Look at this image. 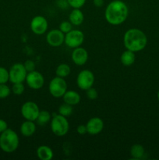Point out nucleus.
I'll list each match as a JSON object with an SVG mask.
<instances>
[{"label":"nucleus","mask_w":159,"mask_h":160,"mask_svg":"<svg viewBox=\"0 0 159 160\" xmlns=\"http://www.w3.org/2000/svg\"><path fill=\"white\" fill-rule=\"evenodd\" d=\"M129 15V9L124 2L114 0L107 6L104 12V17L108 23L114 26L124 23Z\"/></svg>","instance_id":"nucleus-1"},{"label":"nucleus","mask_w":159,"mask_h":160,"mask_svg":"<svg viewBox=\"0 0 159 160\" xmlns=\"http://www.w3.org/2000/svg\"><path fill=\"white\" fill-rule=\"evenodd\" d=\"M123 43L126 49L137 52L144 49L147 44V38L141 30L131 28L125 33Z\"/></svg>","instance_id":"nucleus-2"},{"label":"nucleus","mask_w":159,"mask_h":160,"mask_svg":"<svg viewBox=\"0 0 159 160\" xmlns=\"http://www.w3.org/2000/svg\"><path fill=\"white\" fill-rule=\"evenodd\" d=\"M20 140L17 133L12 129H7L0 135V148L3 152L11 153L18 148Z\"/></svg>","instance_id":"nucleus-3"},{"label":"nucleus","mask_w":159,"mask_h":160,"mask_svg":"<svg viewBox=\"0 0 159 160\" xmlns=\"http://www.w3.org/2000/svg\"><path fill=\"white\" fill-rule=\"evenodd\" d=\"M51 130L58 137L65 136L70 130V123L66 117L60 114L55 115L51 120Z\"/></svg>","instance_id":"nucleus-4"},{"label":"nucleus","mask_w":159,"mask_h":160,"mask_svg":"<svg viewBox=\"0 0 159 160\" xmlns=\"http://www.w3.org/2000/svg\"><path fill=\"white\" fill-rule=\"evenodd\" d=\"M50 94L55 98H61L67 91V83L65 79L60 77H55L50 81L48 85Z\"/></svg>","instance_id":"nucleus-5"},{"label":"nucleus","mask_w":159,"mask_h":160,"mask_svg":"<svg viewBox=\"0 0 159 160\" xmlns=\"http://www.w3.org/2000/svg\"><path fill=\"white\" fill-rule=\"evenodd\" d=\"M9 81L14 83H23L26 80L27 71L25 69L24 65L22 63H15L11 67L9 70Z\"/></svg>","instance_id":"nucleus-6"},{"label":"nucleus","mask_w":159,"mask_h":160,"mask_svg":"<svg viewBox=\"0 0 159 160\" xmlns=\"http://www.w3.org/2000/svg\"><path fill=\"white\" fill-rule=\"evenodd\" d=\"M84 41V34L80 30H72L70 32L65 34L64 43L71 48L81 46Z\"/></svg>","instance_id":"nucleus-7"},{"label":"nucleus","mask_w":159,"mask_h":160,"mask_svg":"<svg viewBox=\"0 0 159 160\" xmlns=\"http://www.w3.org/2000/svg\"><path fill=\"white\" fill-rule=\"evenodd\" d=\"M94 83V75L89 70H83L76 78V84L81 90L86 91L93 86Z\"/></svg>","instance_id":"nucleus-8"},{"label":"nucleus","mask_w":159,"mask_h":160,"mask_svg":"<svg viewBox=\"0 0 159 160\" xmlns=\"http://www.w3.org/2000/svg\"><path fill=\"white\" fill-rule=\"evenodd\" d=\"M21 114L23 118L26 120L36 121L40 109L38 106L34 102L28 101L23 103L21 106Z\"/></svg>","instance_id":"nucleus-9"},{"label":"nucleus","mask_w":159,"mask_h":160,"mask_svg":"<svg viewBox=\"0 0 159 160\" xmlns=\"http://www.w3.org/2000/svg\"><path fill=\"white\" fill-rule=\"evenodd\" d=\"M25 81L28 87L34 90L41 89L45 84V78L43 75L37 70L27 73Z\"/></svg>","instance_id":"nucleus-10"},{"label":"nucleus","mask_w":159,"mask_h":160,"mask_svg":"<svg viewBox=\"0 0 159 160\" xmlns=\"http://www.w3.org/2000/svg\"><path fill=\"white\" fill-rule=\"evenodd\" d=\"M31 29L34 34L41 35L45 34L48 28V23L46 18L42 16H36L31 21Z\"/></svg>","instance_id":"nucleus-11"},{"label":"nucleus","mask_w":159,"mask_h":160,"mask_svg":"<svg viewBox=\"0 0 159 160\" xmlns=\"http://www.w3.org/2000/svg\"><path fill=\"white\" fill-rule=\"evenodd\" d=\"M65 41V34L59 29H53L48 31L46 35V42L52 47L61 46Z\"/></svg>","instance_id":"nucleus-12"},{"label":"nucleus","mask_w":159,"mask_h":160,"mask_svg":"<svg viewBox=\"0 0 159 160\" xmlns=\"http://www.w3.org/2000/svg\"><path fill=\"white\" fill-rule=\"evenodd\" d=\"M87 134L90 135H97L104 129V122L99 117H92L86 124Z\"/></svg>","instance_id":"nucleus-13"},{"label":"nucleus","mask_w":159,"mask_h":160,"mask_svg":"<svg viewBox=\"0 0 159 160\" xmlns=\"http://www.w3.org/2000/svg\"><path fill=\"white\" fill-rule=\"evenodd\" d=\"M71 58L73 62L77 66H83L87 62L88 59V52L87 50L82 47H77L73 48Z\"/></svg>","instance_id":"nucleus-14"},{"label":"nucleus","mask_w":159,"mask_h":160,"mask_svg":"<svg viewBox=\"0 0 159 160\" xmlns=\"http://www.w3.org/2000/svg\"><path fill=\"white\" fill-rule=\"evenodd\" d=\"M62 98H63L64 102L73 106L79 104L80 102L81 97L78 92L70 90L65 92V93L62 96Z\"/></svg>","instance_id":"nucleus-15"},{"label":"nucleus","mask_w":159,"mask_h":160,"mask_svg":"<svg viewBox=\"0 0 159 160\" xmlns=\"http://www.w3.org/2000/svg\"><path fill=\"white\" fill-rule=\"evenodd\" d=\"M36 124L34 121L26 120L23 122L20 126V133L24 137H31L35 133Z\"/></svg>","instance_id":"nucleus-16"},{"label":"nucleus","mask_w":159,"mask_h":160,"mask_svg":"<svg viewBox=\"0 0 159 160\" xmlns=\"http://www.w3.org/2000/svg\"><path fill=\"white\" fill-rule=\"evenodd\" d=\"M84 20V16L80 9H73L69 16V21L73 26H80Z\"/></svg>","instance_id":"nucleus-17"},{"label":"nucleus","mask_w":159,"mask_h":160,"mask_svg":"<svg viewBox=\"0 0 159 160\" xmlns=\"http://www.w3.org/2000/svg\"><path fill=\"white\" fill-rule=\"evenodd\" d=\"M37 156L41 160H51L54 156V153L48 145H41L37 148Z\"/></svg>","instance_id":"nucleus-18"},{"label":"nucleus","mask_w":159,"mask_h":160,"mask_svg":"<svg viewBox=\"0 0 159 160\" xmlns=\"http://www.w3.org/2000/svg\"><path fill=\"white\" fill-rule=\"evenodd\" d=\"M136 60V55L135 52L130 50L126 49V51L122 53L120 56V61L122 64L125 67H130L135 62Z\"/></svg>","instance_id":"nucleus-19"},{"label":"nucleus","mask_w":159,"mask_h":160,"mask_svg":"<svg viewBox=\"0 0 159 160\" xmlns=\"http://www.w3.org/2000/svg\"><path fill=\"white\" fill-rule=\"evenodd\" d=\"M145 154V150L143 145L140 144H135L130 148L131 157L135 159H140Z\"/></svg>","instance_id":"nucleus-20"},{"label":"nucleus","mask_w":159,"mask_h":160,"mask_svg":"<svg viewBox=\"0 0 159 160\" xmlns=\"http://www.w3.org/2000/svg\"><path fill=\"white\" fill-rule=\"evenodd\" d=\"M51 120V113H50L48 111L40 110L38 116H37V120H36V122H37V123L38 125L44 126V125H46Z\"/></svg>","instance_id":"nucleus-21"},{"label":"nucleus","mask_w":159,"mask_h":160,"mask_svg":"<svg viewBox=\"0 0 159 160\" xmlns=\"http://www.w3.org/2000/svg\"><path fill=\"white\" fill-rule=\"evenodd\" d=\"M70 72H71L70 67L68 64L65 63H62L58 66L55 70L56 76L60 77V78H65L67 76H69L70 74Z\"/></svg>","instance_id":"nucleus-22"},{"label":"nucleus","mask_w":159,"mask_h":160,"mask_svg":"<svg viewBox=\"0 0 159 160\" xmlns=\"http://www.w3.org/2000/svg\"><path fill=\"white\" fill-rule=\"evenodd\" d=\"M73 112V106H71L70 104H67V103L64 102L63 104H62L59 107V114L63 116V117H70V116L72 115Z\"/></svg>","instance_id":"nucleus-23"},{"label":"nucleus","mask_w":159,"mask_h":160,"mask_svg":"<svg viewBox=\"0 0 159 160\" xmlns=\"http://www.w3.org/2000/svg\"><path fill=\"white\" fill-rule=\"evenodd\" d=\"M25 88L23 83H14L12 84V92L17 95H20L24 92Z\"/></svg>","instance_id":"nucleus-24"},{"label":"nucleus","mask_w":159,"mask_h":160,"mask_svg":"<svg viewBox=\"0 0 159 160\" xmlns=\"http://www.w3.org/2000/svg\"><path fill=\"white\" fill-rule=\"evenodd\" d=\"M9 81V71L6 68L0 67V84H6Z\"/></svg>","instance_id":"nucleus-25"},{"label":"nucleus","mask_w":159,"mask_h":160,"mask_svg":"<svg viewBox=\"0 0 159 160\" xmlns=\"http://www.w3.org/2000/svg\"><path fill=\"white\" fill-rule=\"evenodd\" d=\"M59 30H60L62 32H63L64 34H66V33L70 32V31L73 30V24L70 23V21H67V20H64L62 23L59 24Z\"/></svg>","instance_id":"nucleus-26"},{"label":"nucleus","mask_w":159,"mask_h":160,"mask_svg":"<svg viewBox=\"0 0 159 160\" xmlns=\"http://www.w3.org/2000/svg\"><path fill=\"white\" fill-rule=\"evenodd\" d=\"M11 90L6 84H0V98L3 99L10 95Z\"/></svg>","instance_id":"nucleus-27"},{"label":"nucleus","mask_w":159,"mask_h":160,"mask_svg":"<svg viewBox=\"0 0 159 160\" xmlns=\"http://www.w3.org/2000/svg\"><path fill=\"white\" fill-rule=\"evenodd\" d=\"M66 1L69 6L73 9H80L86 2V0H66Z\"/></svg>","instance_id":"nucleus-28"},{"label":"nucleus","mask_w":159,"mask_h":160,"mask_svg":"<svg viewBox=\"0 0 159 160\" xmlns=\"http://www.w3.org/2000/svg\"><path fill=\"white\" fill-rule=\"evenodd\" d=\"M86 95H87L88 99L95 100L98 96V91L95 88H94L93 87H91L86 90Z\"/></svg>","instance_id":"nucleus-29"},{"label":"nucleus","mask_w":159,"mask_h":160,"mask_svg":"<svg viewBox=\"0 0 159 160\" xmlns=\"http://www.w3.org/2000/svg\"><path fill=\"white\" fill-rule=\"evenodd\" d=\"M23 65H24V67L26 71H27V73L35 70V63H34V62L33 60L28 59V60H26L23 63Z\"/></svg>","instance_id":"nucleus-30"},{"label":"nucleus","mask_w":159,"mask_h":160,"mask_svg":"<svg viewBox=\"0 0 159 160\" xmlns=\"http://www.w3.org/2000/svg\"><path fill=\"white\" fill-rule=\"evenodd\" d=\"M76 132L79 134L80 135H84V134H87V130L86 125L80 124L76 128Z\"/></svg>","instance_id":"nucleus-31"},{"label":"nucleus","mask_w":159,"mask_h":160,"mask_svg":"<svg viewBox=\"0 0 159 160\" xmlns=\"http://www.w3.org/2000/svg\"><path fill=\"white\" fill-rule=\"evenodd\" d=\"M8 128V124L4 120H2L0 119V134L2 133L3 131H6V129Z\"/></svg>","instance_id":"nucleus-32"},{"label":"nucleus","mask_w":159,"mask_h":160,"mask_svg":"<svg viewBox=\"0 0 159 160\" xmlns=\"http://www.w3.org/2000/svg\"><path fill=\"white\" fill-rule=\"evenodd\" d=\"M94 4L97 7H101L104 5V0H94Z\"/></svg>","instance_id":"nucleus-33"},{"label":"nucleus","mask_w":159,"mask_h":160,"mask_svg":"<svg viewBox=\"0 0 159 160\" xmlns=\"http://www.w3.org/2000/svg\"><path fill=\"white\" fill-rule=\"evenodd\" d=\"M157 99H158V101H159V91H158V92H157Z\"/></svg>","instance_id":"nucleus-34"}]
</instances>
